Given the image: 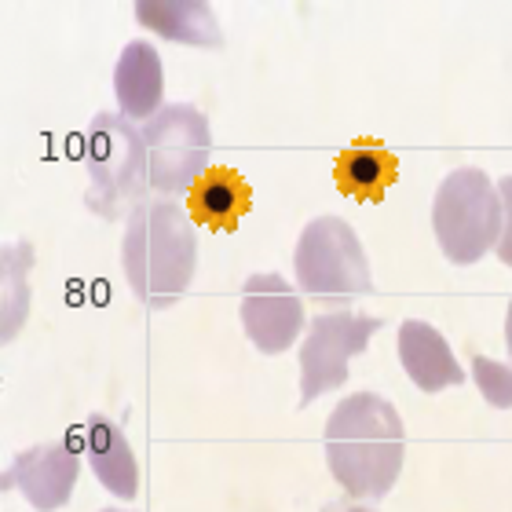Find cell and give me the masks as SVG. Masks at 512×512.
Masks as SVG:
<instances>
[{"mask_svg": "<svg viewBox=\"0 0 512 512\" xmlns=\"http://www.w3.org/2000/svg\"><path fill=\"white\" fill-rule=\"evenodd\" d=\"M114 96L118 114L128 121L147 125L165 103V63L161 52L150 41H128L114 66Z\"/></svg>", "mask_w": 512, "mask_h": 512, "instance_id": "10", "label": "cell"}, {"mask_svg": "<svg viewBox=\"0 0 512 512\" xmlns=\"http://www.w3.org/2000/svg\"><path fill=\"white\" fill-rule=\"evenodd\" d=\"M300 293L322 304H348L374 293V271L355 227L341 216H315L297 238L293 253Z\"/></svg>", "mask_w": 512, "mask_h": 512, "instance_id": "5", "label": "cell"}, {"mask_svg": "<svg viewBox=\"0 0 512 512\" xmlns=\"http://www.w3.org/2000/svg\"><path fill=\"white\" fill-rule=\"evenodd\" d=\"M187 198H191V220L209 231H235L253 205L246 176L227 165H209V172L194 183Z\"/></svg>", "mask_w": 512, "mask_h": 512, "instance_id": "14", "label": "cell"}, {"mask_svg": "<svg viewBox=\"0 0 512 512\" xmlns=\"http://www.w3.org/2000/svg\"><path fill=\"white\" fill-rule=\"evenodd\" d=\"M505 348H509V359H512V300H509V311H505Z\"/></svg>", "mask_w": 512, "mask_h": 512, "instance_id": "20", "label": "cell"}, {"mask_svg": "<svg viewBox=\"0 0 512 512\" xmlns=\"http://www.w3.org/2000/svg\"><path fill=\"white\" fill-rule=\"evenodd\" d=\"M121 267L132 297L143 308L165 311L187 297L198 275V235L191 213L169 198L139 205L121 235Z\"/></svg>", "mask_w": 512, "mask_h": 512, "instance_id": "2", "label": "cell"}, {"mask_svg": "<svg viewBox=\"0 0 512 512\" xmlns=\"http://www.w3.org/2000/svg\"><path fill=\"white\" fill-rule=\"evenodd\" d=\"M322 512H377L370 502H359V498H333V502L322 505Z\"/></svg>", "mask_w": 512, "mask_h": 512, "instance_id": "19", "label": "cell"}, {"mask_svg": "<svg viewBox=\"0 0 512 512\" xmlns=\"http://www.w3.org/2000/svg\"><path fill=\"white\" fill-rule=\"evenodd\" d=\"M326 465L348 498L381 502L403 476L406 425L381 392H355L326 417Z\"/></svg>", "mask_w": 512, "mask_h": 512, "instance_id": "1", "label": "cell"}, {"mask_svg": "<svg viewBox=\"0 0 512 512\" xmlns=\"http://www.w3.org/2000/svg\"><path fill=\"white\" fill-rule=\"evenodd\" d=\"M33 264L30 242H4L0 249V341L11 344L19 337L26 311H30V286L26 271Z\"/></svg>", "mask_w": 512, "mask_h": 512, "instance_id": "16", "label": "cell"}, {"mask_svg": "<svg viewBox=\"0 0 512 512\" xmlns=\"http://www.w3.org/2000/svg\"><path fill=\"white\" fill-rule=\"evenodd\" d=\"M132 11H136L139 26H147L172 44H187V48H220L224 44V30H220L213 8L202 0H139Z\"/></svg>", "mask_w": 512, "mask_h": 512, "instance_id": "13", "label": "cell"}, {"mask_svg": "<svg viewBox=\"0 0 512 512\" xmlns=\"http://www.w3.org/2000/svg\"><path fill=\"white\" fill-rule=\"evenodd\" d=\"M81 454L88 458L96 480L103 483L114 498L132 502L139 494L136 450H132L125 432H121L107 414H88L85 428H81Z\"/></svg>", "mask_w": 512, "mask_h": 512, "instance_id": "12", "label": "cell"}, {"mask_svg": "<svg viewBox=\"0 0 512 512\" xmlns=\"http://www.w3.org/2000/svg\"><path fill=\"white\" fill-rule=\"evenodd\" d=\"M502 194L498 183L476 165L447 172L432 202V231L450 264L469 267L498 249L502 238Z\"/></svg>", "mask_w": 512, "mask_h": 512, "instance_id": "4", "label": "cell"}, {"mask_svg": "<svg viewBox=\"0 0 512 512\" xmlns=\"http://www.w3.org/2000/svg\"><path fill=\"white\" fill-rule=\"evenodd\" d=\"M384 326L377 315L363 311H322L308 322L300 341V406L337 392L348 381V363L366 352L374 333Z\"/></svg>", "mask_w": 512, "mask_h": 512, "instance_id": "7", "label": "cell"}, {"mask_svg": "<svg viewBox=\"0 0 512 512\" xmlns=\"http://www.w3.org/2000/svg\"><path fill=\"white\" fill-rule=\"evenodd\" d=\"M399 363L417 392L425 395H436L465 381V370L454 359L447 337L436 326H428L425 319H406L399 326Z\"/></svg>", "mask_w": 512, "mask_h": 512, "instance_id": "11", "label": "cell"}, {"mask_svg": "<svg viewBox=\"0 0 512 512\" xmlns=\"http://www.w3.org/2000/svg\"><path fill=\"white\" fill-rule=\"evenodd\" d=\"M472 381L494 410H512V366L487 355H472Z\"/></svg>", "mask_w": 512, "mask_h": 512, "instance_id": "17", "label": "cell"}, {"mask_svg": "<svg viewBox=\"0 0 512 512\" xmlns=\"http://www.w3.org/2000/svg\"><path fill=\"white\" fill-rule=\"evenodd\" d=\"M399 176V161L388 147L374 143V139H359L348 150H341V158L333 165V180L348 198L355 202H381L388 187Z\"/></svg>", "mask_w": 512, "mask_h": 512, "instance_id": "15", "label": "cell"}, {"mask_svg": "<svg viewBox=\"0 0 512 512\" xmlns=\"http://www.w3.org/2000/svg\"><path fill=\"white\" fill-rule=\"evenodd\" d=\"M498 194H502V209H505V220H502V238H498V260L505 267H512V172L498 180Z\"/></svg>", "mask_w": 512, "mask_h": 512, "instance_id": "18", "label": "cell"}, {"mask_svg": "<svg viewBox=\"0 0 512 512\" xmlns=\"http://www.w3.org/2000/svg\"><path fill=\"white\" fill-rule=\"evenodd\" d=\"M150 165V191L158 198H180L209 172L213 132L209 118L191 103H169L143 125Z\"/></svg>", "mask_w": 512, "mask_h": 512, "instance_id": "6", "label": "cell"}, {"mask_svg": "<svg viewBox=\"0 0 512 512\" xmlns=\"http://www.w3.org/2000/svg\"><path fill=\"white\" fill-rule=\"evenodd\" d=\"M242 330L253 341L256 352L282 355L304 337L308 330V315H304V300L282 275L260 271L249 275L242 286Z\"/></svg>", "mask_w": 512, "mask_h": 512, "instance_id": "8", "label": "cell"}, {"mask_svg": "<svg viewBox=\"0 0 512 512\" xmlns=\"http://www.w3.org/2000/svg\"><path fill=\"white\" fill-rule=\"evenodd\" d=\"M103 512H125V509H103Z\"/></svg>", "mask_w": 512, "mask_h": 512, "instance_id": "21", "label": "cell"}, {"mask_svg": "<svg viewBox=\"0 0 512 512\" xmlns=\"http://www.w3.org/2000/svg\"><path fill=\"white\" fill-rule=\"evenodd\" d=\"M77 480H81V454L66 439L33 443L15 454L4 472V487H15L33 512H59L74 498Z\"/></svg>", "mask_w": 512, "mask_h": 512, "instance_id": "9", "label": "cell"}, {"mask_svg": "<svg viewBox=\"0 0 512 512\" xmlns=\"http://www.w3.org/2000/svg\"><path fill=\"white\" fill-rule=\"evenodd\" d=\"M81 158L88 169V209L107 220L132 216L150 202V165L143 128L118 110H103L92 118Z\"/></svg>", "mask_w": 512, "mask_h": 512, "instance_id": "3", "label": "cell"}]
</instances>
